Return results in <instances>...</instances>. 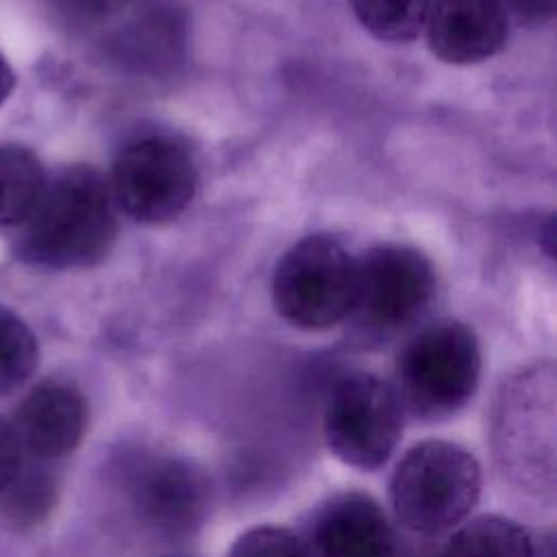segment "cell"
Listing matches in <instances>:
<instances>
[{
  "mask_svg": "<svg viewBox=\"0 0 557 557\" xmlns=\"http://www.w3.org/2000/svg\"><path fill=\"white\" fill-rule=\"evenodd\" d=\"M115 235L117 207L109 181L89 165H70L46 181L17 226L13 255L35 268L81 270L100 263Z\"/></svg>",
  "mask_w": 557,
  "mask_h": 557,
  "instance_id": "cell-1",
  "label": "cell"
},
{
  "mask_svg": "<svg viewBox=\"0 0 557 557\" xmlns=\"http://www.w3.org/2000/svg\"><path fill=\"white\" fill-rule=\"evenodd\" d=\"M555 368L533 363L503 381L490 413V446L500 474L520 492L555 494Z\"/></svg>",
  "mask_w": 557,
  "mask_h": 557,
  "instance_id": "cell-2",
  "label": "cell"
},
{
  "mask_svg": "<svg viewBox=\"0 0 557 557\" xmlns=\"http://www.w3.org/2000/svg\"><path fill=\"white\" fill-rule=\"evenodd\" d=\"M481 487L483 470L472 450L448 440H422L396 463L389 505L400 527L433 537L468 520Z\"/></svg>",
  "mask_w": 557,
  "mask_h": 557,
  "instance_id": "cell-3",
  "label": "cell"
},
{
  "mask_svg": "<svg viewBox=\"0 0 557 557\" xmlns=\"http://www.w3.org/2000/svg\"><path fill=\"white\" fill-rule=\"evenodd\" d=\"M481 346L470 326L442 320L416 333L396 361V394L403 411L418 422L457 416L476 394Z\"/></svg>",
  "mask_w": 557,
  "mask_h": 557,
  "instance_id": "cell-4",
  "label": "cell"
},
{
  "mask_svg": "<svg viewBox=\"0 0 557 557\" xmlns=\"http://www.w3.org/2000/svg\"><path fill=\"white\" fill-rule=\"evenodd\" d=\"M357 296V261L331 235H309L278 261L272 300L283 320L322 331L348 318Z\"/></svg>",
  "mask_w": 557,
  "mask_h": 557,
  "instance_id": "cell-5",
  "label": "cell"
},
{
  "mask_svg": "<svg viewBox=\"0 0 557 557\" xmlns=\"http://www.w3.org/2000/svg\"><path fill=\"white\" fill-rule=\"evenodd\" d=\"M405 411L392 383L370 372L339 376L324 405L326 448L346 466L374 472L394 455Z\"/></svg>",
  "mask_w": 557,
  "mask_h": 557,
  "instance_id": "cell-6",
  "label": "cell"
},
{
  "mask_svg": "<svg viewBox=\"0 0 557 557\" xmlns=\"http://www.w3.org/2000/svg\"><path fill=\"white\" fill-rule=\"evenodd\" d=\"M122 490L133 516L161 540H187L205 522L211 485L189 459L139 450L122 463Z\"/></svg>",
  "mask_w": 557,
  "mask_h": 557,
  "instance_id": "cell-7",
  "label": "cell"
},
{
  "mask_svg": "<svg viewBox=\"0 0 557 557\" xmlns=\"http://www.w3.org/2000/svg\"><path fill=\"white\" fill-rule=\"evenodd\" d=\"M196 181V163L181 141L146 135L117 152L109 187L115 207L128 218L141 224H165L187 209Z\"/></svg>",
  "mask_w": 557,
  "mask_h": 557,
  "instance_id": "cell-8",
  "label": "cell"
},
{
  "mask_svg": "<svg viewBox=\"0 0 557 557\" xmlns=\"http://www.w3.org/2000/svg\"><path fill=\"white\" fill-rule=\"evenodd\" d=\"M435 292L431 263L413 248L383 244L357 261L352 313L374 331H398L416 322Z\"/></svg>",
  "mask_w": 557,
  "mask_h": 557,
  "instance_id": "cell-9",
  "label": "cell"
},
{
  "mask_svg": "<svg viewBox=\"0 0 557 557\" xmlns=\"http://www.w3.org/2000/svg\"><path fill=\"white\" fill-rule=\"evenodd\" d=\"M11 424L24 453L39 461L63 459L87 433L89 403L74 383L48 379L22 398Z\"/></svg>",
  "mask_w": 557,
  "mask_h": 557,
  "instance_id": "cell-10",
  "label": "cell"
},
{
  "mask_svg": "<svg viewBox=\"0 0 557 557\" xmlns=\"http://www.w3.org/2000/svg\"><path fill=\"white\" fill-rule=\"evenodd\" d=\"M305 540L313 557H398L392 522L363 492L326 498L313 511Z\"/></svg>",
  "mask_w": 557,
  "mask_h": 557,
  "instance_id": "cell-11",
  "label": "cell"
},
{
  "mask_svg": "<svg viewBox=\"0 0 557 557\" xmlns=\"http://www.w3.org/2000/svg\"><path fill=\"white\" fill-rule=\"evenodd\" d=\"M424 26L442 61L476 63L505 44L507 11L500 0H431Z\"/></svg>",
  "mask_w": 557,
  "mask_h": 557,
  "instance_id": "cell-12",
  "label": "cell"
},
{
  "mask_svg": "<svg viewBox=\"0 0 557 557\" xmlns=\"http://www.w3.org/2000/svg\"><path fill=\"white\" fill-rule=\"evenodd\" d=\"M444 557H542V548L520 522L498 513H483L453 529Z\"/></svg>",
  "mask_w": 557,
  "mask_h": 557,
  "instance_id": "cell-13",
  "label": "cell"
},
{
  "mask_svg": "<svg viewBox=\"0 0 557 557\" xmlns=\"http://www.w3.org/2000/svg\"><path fill=\"white\" fill-rule=\"evenodd\" d=\"M46 172L39 157L22 144H0V226L17 228L37 205Z\"/></svg>",
  "mask_w": 557,
  "mask_h": 557,
  "instance_id": "cell-14",
  "label": "cell"
},
{
  "mask_svg": "<svg viewBox=\"0 0 557 557\" xmlns=\"http://www.w3.org/2000/svg\"><path fill=\"white\" fill-rule=\"evenodd\" d=\"M361 26L383 41H409L424 22L431 0H350Z\"/></svg>",
  "mask_w": 557,
  "mask_h": 557,
  "instance_id": "cell-15",
  "label": "cell"
},
{
  "mask_svg": "<svg viewBox=\"0 0 557 557\" xmlns=\"http://www.w3.org/2000/svg\"><path fill=\"white\" fill-rule=\"evenodd\" d=\"M57 479L41 466L24 468L15 481L0 494L2 516L17 527L39 524L57 503Z\"/></svg>",
  "mask_w": 557,
  "mask_h": 557,
  "instance_id": "cell-16",
  "label": "cell"
},
{
  "mask_svg": "<svg viewBox=\"0 0 557 557\" xmlns=\"http://www.w3.org/2000/svg\"><path fill=\"white\" fill-rule=\"evenodd\" d=\"M39 361L37 337L11 309L0 305V396L20 389Z\"/></svg>",
  "mask_w": 557,
  "mask_h": 557,
  "instance_id": "cell-17",
  "label": "cell"
},
{
  "mask_svg": "<svg viewBox=\"0 0 557 557\" xmlns=\"http://www.w3.org/2000/svg\"><path fill=\"white\" fill-rule=\"evenodd\" d=\"M226 557H313L307 540L276 524H259L244 531Z\"/></svg>",
  "mask_w": 557,
  "mask_h": 557,
  "instance_id": "cell-18",
  "label": "cell"
},
{
  "mask_svg": "<svg viewBox=\"0 0 557 557\" xmlns=\"http://www.w3.org/2000/svg\"><path fill=\"white\" fill-rule=\"evenodd\" d=\"M24 466V448L9 420L0 416V494L15 481Z\"/></svg>",
  "mask_w": 557,
  "mask_h": 557,
  "instance_id": "cell-19",
  "label": "cell"
},
{
  "mask_svg": "<svg viewBox=\"0 0 557 557\" xmlns=\"http://www.w3.org/2000/svg\"><path fill=\"white\" fill-rule=\"evenodd\" d=\"M505 11L509 9L518 20L527 24H542L553 17L555 0H500Z\"/></svg>",
  "mask_w": 557,
  "mask_h": 557,
  "instance_id": "cell-20",
  "label": "cell"
},
{
  "mask_svg": "<svg viewBox=\"0 0 557 557\" xmlns=\"http://www.w3.org/2000/svg\"><path fill=\"white\" fill-rule=\"evenodd\" d=\"M13 87H15V72L7 61V57L0 52V107L9 100V96L13 94Z\"/></svg>",
  "mask_w": 557,
  "mask_h": 557,
  "instance_id": "cell-21",
  "label": "cell"
}]
</instances>
